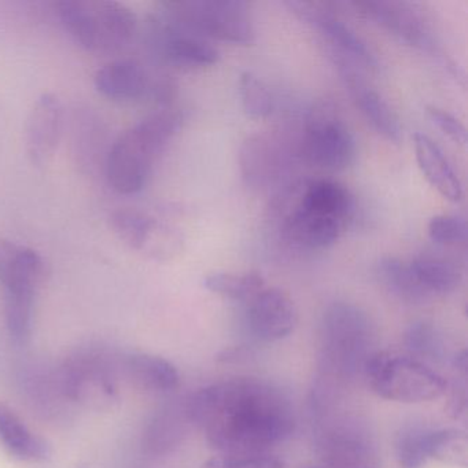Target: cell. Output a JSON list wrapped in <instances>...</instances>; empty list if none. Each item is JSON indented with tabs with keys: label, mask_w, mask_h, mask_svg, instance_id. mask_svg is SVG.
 Returning a JSON list of instances; mask_svg holds the SVG:
<instances>
[{
	"label": "cell",
	"mask_w": 468,
	"mask_h": 468,
	"mask_svg": "<svg viewBox=\"0 0 468 468\" xmlns=\"http://www.w3.org/2000/svg\"><path fill=\"white\" fill-rule=\"evenodd\" d=\"M188 419L215 451L260 454L294 431V410L275 386L253 378L224 380L186 401Z\"/></svg>",
	"instance_id": "1"
},
{
	"label": "cell",
	"mask_w": 468,
	"mask_h": 468,
	"mask_svg": "<svg viewBox=\"0 0 468 468\" xmlns=\"http://www.w3.org/2000/svg\"><path fill=\"white\" fill-rule=\"evenodd\" d=\"M377 331L366 311L355 303L335 301L325 308L320 323L322 385L339 386L363 374L377 350Z\"/></svg>",
	"instance_id": "2"
},
{
	"label": "cell",
	"mask_w": 468,
	"mask_h": 468,
	"mask_svg": "<svg viewBox=\"0 0 468 468\" xmlns=\"http://www.w3.org/2000/svg\"><path fill=\"white\" fill-rule=\"evenodd\" d=\"M183 117L176 111H160L150 114L112 144L106 157L109 185L120 194L138 193L146 185L155 155L174 138Z\"/></svg>",
	"instance_id": "3"
},
{
	"label": "cell",
	"mask_w": 468,
	"mask_h": 468,
	"mask_svg": "<svg viewBox=\"0 0 468 468\" xmlns=\"http://www.w3.org/2000/svg\"><path fill=\"white\" fill-rule=\"evenodd\" d=\"M363 374L371 390L388 401L421 404L448 391V383L440 374L410 355L377 350Z\"/></svg>",
	"instance_id": "4"
},
{
	"label": "cell",
	"mask_w": 468,
	"mask_h": 468,
	"mask_svg": "<svg viewBox=\"0 0 468 468\" xmlns=\"http://www.w3.org/2000/svg\"><path fill=\"white\" fill-rule=\"evenodd\" d=\"M54 7L65 31L86 50H120L133 37V15L120 2L61 0Z\"/></svg>",
	"instance_id": "5"
},
{
	"label": "cell",
	"mask_w": 468,
	"mask_h": 468,
	"mask_svg": "<svg viewBox=\"0 0 468 468\" xmlns=\"http://www.w3.org/2000/svg\"><path fill=\"white\" fill-rule=\"evenodd\" d=\"M119 360L105 350L83 349L67 358L57 375L65 399L94 410H111L119 402Z\"/></svg>",
	"instance_id": "6"
},
{
	"label": "cell",
	"mask_w": 468,
	"mask_h": 468,
	"mask_svg": "<svg viewBox=\"0 0 468 468\" xmlns=\"http://www.w3.org/2000/svg\"><path fill=\"white\" fill-rule=\"evenodd\" d=\"M161 17L197 35L249 46L256 40L248 4L239 0L164 2Z\"/></svg>",
	"instance_id": "7"
},
{
	"label": "cell",
	"mask_w": 468,
	"mask_h": 468,
	"mask_svg": "<svg viewBox=\"0 0 468 468\" xmlns=\"http://www.w3.org/2000/svg\"><path fill=\"white\" fill-rule=\"evenodd\" d=\"M317 456L325 468H380L379 449L368 429L349 415L317 408Z\"/></svg>",
	"instance_id": "8"
},
{
	"label": "cell",
	"mask_w": 468,
	"mask_h": 468,
	"mask_svg": "<svg viewBox=\"0 0 468 468\" xmlns=\"http://www.w3.org/2000/svg\"><path fill=\"white\" fill-rule=\"evenodd\" d=\"M301 154L324 171H344L356 157V142L330 101L316 103L309 112L301 141Z\"/></svg>",
	"instance_id": "9"
},
{
	"label": "cell",
	"mask_w": 468,
	"mask_h": 468,
	"mask_svg": "<svg viewBox=\"0 0 468 468\" xmlns=\"http://www.w3.org/2000/svg\"><path fill=\"white\" fill-rule=\"evenodd\" d=\"M303 186V183L292 186L276 202L282 239L297 250H323L339 239L346 223L303 207L300 204Z\"/></svg>",
	"instance_id": "10"
},
{
	"label": "cell",
	"mask_w": 468,
	"mask_h": 468,
	"mask_svg": "<svg viewBox=\"0 0 468 468\" xmlns=\"http://www.w3.org/2000/svg\"><path fill=\"white\" fill-rule=\"evenodd\" d=\"M286 6L301 20L319 29L320 34L333 46L334 56L349 59L356 65L378 68L377 56L368 43L355 29L339 20L328 5L290 0L286 2Z\"/></svg>",
	"instance_id": "11"
},
{
	"label": "cell",
	"mask_w": 468,
	"mask_h": 468,
	"mask_svg": "<svg viewBox=\"0 0 468 468\" xmlns=\"http://www.w3.org/2000/svg\"><path fill=\"white\" fill-rule=\"evenodd\" d=\"M111 229L128 248L146 251L154 259H171L182 249V238L176 231L141 210L119 209L112 213Z\"/></svg>",
	"instance_id": "12"
},
{
	"label": "cell",
	"mask_w": 468,
	"mask_h": 468,
	"mask_svg": "<svg viewBox=\"0 0 468 468\" xmlns=\"http://www.w3.org/2000/svg\"><path fill=\"white\" fill-rule=\"evenodd\" d=\"M245 324L257 341H281L297 327V305L283 290L264 287L246 301Z\"/></svg>",
	"instance_id": "13"
},
{
	"label": "cell",
	"mask_w": 468,
	"mask_h": 468,
	"mask_svg": "<svg viewBox=\"0 0 468 468\" xmlns=\"http://www.w3.org/2000/svg\"><path fill=\"white\" fill-rule=\"evenodd\" d=\"M352 6L363 17L374 21L394 37L421 50L434 51L435 40L429 24L413 5L407 2L366 0L353 2Z\"/></svg>",
	"instance_id": "14"
},
{
	"label": "cell",
	"mask_w": 468,
	"mask_h": 468,
	"mask_svg": "<svg viewBox=\"0 0 468 468\" xmlns=\"http://www.w3.org/2000/svg\"><path fill=\"white\" fill-rule=\"evenodd\" d=\"M64 125V108L56 94L45 92L35 101L26 127V150L32 165L42 168L53 158Z\"/></svg>",
	"instance_id": "15"
},
{
	"label": "cell",
	"mask_w": 468,
	"mask_h": 468,
	"mask_svg": "<svg viewBox=\"0 0 468 468\" xmlns=\"http://www.w3.org/2000/svg\"><path fill=\"white\" fill-rule=\"evenodd\" d=\"M334 58L350 97L368 124L388 141L399 142L402 135L401 122L393 109L375 90L367 86L363 76L356 68L358 65L342 57L334 56Z\"/></svg>",
	"instance_id": "16"
},
{
	"label": "cell",
	"mask_w": 468,
	"mask_h": 468,
	"mask_svg": "<svg viewBox=\"0 0 468 468\" xmlns=\"http://www.w3.org/2000/svg\"><path fill=\"white\" fill-rule=\"evenodd\" d=\"M154 29L161 54L165 61L175 67L202 69L218 64L220 59L218 48H213L204 37L174 26L161 16L155 18Z\"/></svg>",
	"instance_id": "17"
},
{
	"label": "cell",
	"mask_w": 468,
	"mask_h": 468,
	"mask_svg": "<svg viewBox=\"0 0 468 468\" xmlns=\"http://www.w3.org/2000/svg\"><path fill=\"white\" fill-rule=\"evenodd\" d=\"M239 166L246 185L253 188L268 187L281 177L286 166V154L278 139L253 133L240 146Z\"/></svg>",
	"instance_id": "18"
},
{
	"label": "cell",
	"mask_w": 468,
	"mask_h": 468,
	"mask_svg": "<svg viewBox=\"0 0 468 468\" xmlns=\"http://www.w3.org/2000/svg\"><path fill=\"white\" fill-rule=\"evenodd\" d=\"M45 273V260L37 250L0 238V286L4 292H37Z\"/></svg>",
	"instance_id": "19"
},
{
	"label": "cell",
	"mask_w": 468,
	"mask_h": 468,
	"mask_svg": "<svg viewBox=\"0 0 468 468\" xmlns=\"http://www.w3.org/2000/svg\"><path fill=\"white\" fill-rule=\"evenodd\" d=\"M119 367L120 375L146 393H171L180 383L176 367L160 356L133 353L120 358Z\"/></svg>",
	"instance_id": "20"
},
{
	"label": "cell",
	"mask_w": 468,
	"mask_h": 468,
	"mask_svg": "<svg viewBox=\"0 0 468 468\" xmlns=\"http://www.w3.org/2000/svg\"><path fill=\"white\" fill-rule=\"evenodd\" d=\"M191 421L185 402H174L158 410L142 435V452L149 457L172 453L187 434Z\"/></svg>",
	"instance_id": "21"
},
{
	"label": "cell",
	"mask_w": 468,
	"mask_h": 468,
	"mask_svg": "<svg viewBox=\"0 0 468 468\" xmlns=\"http://www.w3.org/2000/svg\"><path fill=\"white\" fill-rule=\"evenodd\" d=\"M0 446L21 462L45 463L51 456L48 441L35 434L20 415L5 402H0Z\"/></svg>",
	"instance_id": "22"
},
{
	"label": "cell",
	"mask_w": 468,
	"mask_h": 468,
	"mask_svg": "<svg viewBox=\"0 0 468 468\" xmlns=\"http://www.w3.org/2000/svg\"><path fill=\"white\" fill-rule=\"evenodd\" d=\"M97 91L109 100L133 101L150 89L146 70L131 59H117L101 67L94 75Z\"/></svg>",
	"instance_id": "23"
},
{
	"label": "cell",
	"mask_w": 468,
	"mask_h": 468,
	"mask_svg": "<svg viewBox=\"0 0 468 468\" xmlns=\"http://www.w3.org/2000/svg\"><path fill=\"white\" fill-rule=\"evenodd\" d=\"M413 144L416 161L427 182L448 201H462L464 196L462 182L440 147L423 133H415Z\"/></svg>",
	"instance_id": "24"
},
{
	"label": "cell",
	"mask_w": 468,
	"mask_h": 468,
	"mask_svg": "<svg viewBox=\"0 0 468 468\" xmlns=\"http://www.w3.org/2000/svg\"><path fill=\"white\" fill-rule=\"evenodd\" d=\"M410 265L430 300L451 294L462 283L463 273L459 264L442 254L424 251L418 254Z\"/></svg>",
	"instance_id": "25"
},
{
	"label": "cell",
	"mask_w": 468,
	"mask_h": 468,
	"mask_svg": "<svg viewBox=\"0 0 468 468\" xmlns=\"http://www.w3.org/2000/svg\"><path fill=\"white\" fill-rule=\"evenodd\" d=\"M300 204L306 209L346 224L355 209V202L349 190L341 183L325 179L303 182Z\"/></svg>",
	"instance_id": "26"
},
{
	"label": "cell",
	"mask_w": 468,
	"mask_h": 468,
	"mask_svg": "<svg viewBox=\"0 0 468 468\" xmlns=\"http://www.w3.org/2000/svg\"><path fill=\"white\" fill-rule=\"evenodd\" d=\"M377 275L382 286L401 303L419 305L431 301L413 275L410 265L397 257L380 260L377 265Z\"/></svg>",
	"instance_id": "27"
},
{
	"label": "cell",
	"mask_w": 468,
	"mask_h": 468,
	"mask_svg": "<svg viewBox=\"0 0 468 468\" xmlns=\"http://www.w3.org/2000/svg\"><path fill=\"white\" fill-rule=\"evenodd\" d=\"M404 344L410 356L423 363H442L448 357L445 339L432 323H412L405 331Z\"/></svg>",
	"instance_id": "28"
},
{
	"label": "cell",
	"mask_w": 468,
	"mask_h": 468,
	"mask_svg": "<svg viewBox=\"0 0 468 468\" xmlns=\"http://www.w3.org/2000/svg\"><path fill=\"white\" fill-rule=\"evenodd\" d=\"M37 292H4L5 320L10 336L17 344L31 338L34 323V303Z\"/></svg>",
	"instance_id": "29"
},
{
	"label": "cell",
	"mask_w": 468,
	"mask_h": 468,
	"mask_svg": "<svg viewBox=\"0 0 468 468\" xmlns=\"http://www.w3.org/2000/svg\"><path fill=\"white\" fill-rule=\"evenodd\" d=\"M265 281L259 272H216L204 279V287L213 294L234 301H249L264 289Z\"/></svg>",
	"instance_id": "30"
},
{
	"label": "cell",
	"mask_w": 468,
	"mask_h": 468,
	"mask_svg": "<svg viewBox=\"0 0 468 468\" xmlns=\"http://www.w3.org/2000/svg\"><path fill=\"white\" fill-rule=\"evenodd\" d=\"M430 459L465 468L468 465V438L456 429H431Z\"/></svg>",
	"instance_id": "31"
},
{
	"label": "cell",
	"mask_w": 468,
	"mask_h": 468,
	"mask_svg": "<svg viewBox=\"0 0 468 468\" xmlns=\"http://www.w3.org/2000/svg\"><path fill=\"white\" fill-rule=\"evenodd\" d=\"M430 431L424 427H408L396 441L399 468H423L430 460Z\"/></svg>",
	"instance_id": "32"
},
{
	"label": "cell",
	"mask_w": 468,
	"mask_h": 468,
	"mask_svg": "<svg viewBox=\"0 0 468 468\" xmlns=\"http://www.w3.org/2000/svg\"><path fill=\"white\" fill-rule=\"evenodd\" d=\"M239 94L243 111L253 119H265L272 112L273 102L267 86L254 73H240Z\"/></svg>",
	"instance_id": "33"
},
{
	"label": "cell",
	"mask_w": 468,
	"mask_h": 468,
	"mask_svg": "<svg viewBox=\"0 0 468 468\" xmlns=\"http://www.w3.org/2000/svg\"><path fill=\"white\" fill-rule=\"evenodd\" d=\"M427 231L430 239L437 245H460L467 240V221L460 216L438 215L430 220Z\"/></svg>",
	"instance_id": "34"
},
{
	"label": "cell",
	"mask_w": 468,
	"mask_h": 468,
	"mask_svg": "<svg viewBox=\"0 0 468 468\" xmlns=\"http://www.w3.org/2000/svg\"><path fill=\"white\" fill-rule=\"evenodd\" d=\"M201 468H284V463L268 454H221L202 464Z\"/></svg>",
	"instance_id": "35"
},
{
	"label": "cell",
	"mask_w": 468,
	"mask_h": 468,
	"mask_svg": "<svg viewBox=\"0 0 468 468\" xmlns=\"http://www.w3.org/2000/svg\"><path fill=\"white\" fill-rule=\"evenodd\" d=\"M427 116L431 120L432 124L443 133L448 136L451 141H453L456 144H462L464 146L467 144V130L465 125L460 122L459 119L449 113V112L443 111V109L437 108V106H427Z\"/></svg>",
	"instance_id": "36"
},
{
	"label": "cell",
	"mask_w": 468,
	"mask_h": 468,
	"mask_svg": "<svg viewBox=\"0 0 468 468\" xmlns=\"http://www.w3.org/2000/svg\"><path fill=\"white\" fill-rule=\"evenodd\" d=\"M465 408H467V386H465V377L459 375V379L456 378L453 385L449 388L445 410L449 418L460 419L464 415Z\"/></svg>",
	"instance_id": "37"
}]
</instances>
